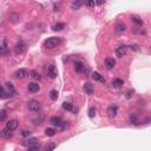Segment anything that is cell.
<instances>
[{
    "mask_svg": "<svg viewBox=\"0 0 151 151\" xmlns=\"http://www.w3.org/2000/svg\"><path fill=\"white\" fill-rule=\"evenodd\" d=\"M50 98H51L52 100L58 99V91H57V90H52L51 92H50Z\"/></svg>",
    "mask_w": 151,
    "mask_h": 151,
    "instance_id": "obj_25",
    "label": "cell"
},
{
    "mask_svg": "<svg viewBox=\"0 0 151 151\" xmlns=\"http://www.w3.org/2000/svg\"><path fill=\"white\" fill-rule=\"evenodd\" d=\"M83 5V1H73V3L71 4V7L73 8V10H79L80 7H82Z\"/></svg>",
    "mask_w": 151,
    "mask_h": 151,
    "instance_id": "obj_24",
    "label": "cell"
},
{
    "mask_svg": "<svg viewBox=\"0 0 151 151\" xmlns=\"http://www.w3.org/2000/svg\"><path fill=\"white\" fill-rule=\"evenodd\" d=\"M131 49H133L135 51H137V50H138V46H137V45H133V46L131 45Z\"/></svg>",
    "mask_w": 151,
    "mask_h": 151,
    "instance_id": "obj_37",
    "label": "cell"
},
{
    "mask_svg": "<svg viewBox=\"0 0 151 151\" xmlns=\"http://www.w3.org/2000/svg\"><path fill=\"white\" fill-rule=\"evenodd\" d=\"M133 93V91H129L128 93H126V98H130L131 97V95H132Z\"/></svg>",
    "mask_w": 151,
    "mask_h": 151,
    "instance_id": "obj_36",
    "label": "cell"
},
{
    "mask_svg": "<svg viewBox=\"0 0 151 151\" xmlns=\"http://www.w3.org/2000/svg\"><path fill=\"white\" fill-rule=\"evenodd\" d=\"M27 151H38V148L37 146H30Z\"/></svg>",
    "mask_w": 151,
    "mask_h": 151,
    "instance_id": "obj_35",
    "label": "cell"
},
{
    "mask_svg": "<svg viewBox=\"0 0 151 151\" xmlns=\"http://www.w3.org/2000/svg\"><path fill=\"white\" fill-rule=\"evenodd\" d=\"M0 135L3 136V137H5V138H11V137H12V132H11L10 130H7V129H5V130L1 131Z\"/></svg>",
    "mask_w": 151,
    "mask_h": 151,
    "instance_id": "obj_21",
    "label": "cell"
},
{
    "mask_svg": "<svg viewBox=\"0 0 151 151\" xmlns=\"http://www.w3.org/2000/svg\"><path fill=\"white\" fill-rule=\"evenodd\" d=\"M105 65H106L108 69H112V67L116 65V60L113 58H106L105 59Z\"/></svg>",
    "mask_w": 151,
    "mask_h": 151,
    "instance_id": "obj_13",
    "label": "cell"
},
{
    "mask_svg": "<svg viewBox=\"0 0 151 151\" xmlns=\"http://www.w3.org/2000/svg\"><path fill=\"white\" fill-rule=\"evenodd\" d=\"M59 44H60V38H58V37H51L47 40H45L44 45L47 49H54V47L58 46Z\"/></svg>",
    "mask_w": 151,
    "mask_h": 151,
    "instance_id": "obj_2",
    "label": "cell"
},
{
    "mask_svg": "<svg viewBox=\"0 0 151 151\" xmlns=\"http://www.w3.org/2000/svg\"><path fill=\"white\" fill-rule=\"evenodd\" d=\"M85 5H87V6H95V5H97V3H96V1H87Z\"/></svg>",
    "mask_w": 151,
    "mask_h": 151,
    "instance_id": "obj_34",
    "label": "cell"
},
{
    "mask_svg": "<svg viewBox=\"0 0 151 151\" xmlns=\"http://www.w3.org/2000/svg\"><path fill=\"white\" fill-rule=\"evenodd\" d=\"M50 122H51L52 125L57 126V128H59V129H62V130H65V129L67 128V123L64 122L60 117H52L51 119H50Z\"/></svg>",
    "mask_w": 151,
    "mask_h": 151,
    "instance_id": "obj_1",
    "label": "cell"
},
{
    "mask_svg": "<svg viewBox=\"0 0 151 151\" xmlns=\"http://www.w3.org/2000/svg\"><path fill=\"white\" fill-rule=\"evenodd\" d=\"M125 25H124V24H122V23H119V24H117V25H116V32H117V33H122V32H124L125 31Z\"/></svg>",
    "mask_w": 151,
    "mask_h": 151,
    "instance_id": "obj_17",
    "label": "cell"
},
{
    "mask_svg": "<svg viewBox=\"0 0 151 151\" xmlns=\"http://www.w3.org/2000/svg\"><path fill=\"white\" fill-rule=\"evenodd\" d=\"M27 76V71L25 69H19L18 71H16L14 73V77L18 78V79H24V78Z\"/></svg>",
    "mask_w": 151,
    "mask_h": 151,
    "instance_id": "obj_9",
    "label": "cell"
},
{
    "mask_svg": "<svg viewBox=\"0 0 151 151\" xmlns=\"http://www.w3.org/2000/svg\"><path fill=\"white\" fill-rule=\"evenodd\" d=\"M54 148H56V144H49L47 145V148H46V151H53L54 150Z\"/></svg>",
    "mask_w": 151,
    "mask_h": 151,
    "instance_id": "obj_30",
    "label": "cell"
},
{
    "mask_svg": "<svg viewBox=\"0 0 151 151\" xmlns=\"http://www.w3.org/2000/svg\"><path fill=\"white\" fill-rule=\"evenodd\" d=\"M6 118H7V113H6V111L1 110L0 111V120L3 122V120H6Z\"/></svg>",
    "mask_w": 151,
    "mask_h": 151,
    "instance_id": "obj_26",
    "label": "cell"
},
{
    "mask_svg": "<svg viewBox=\"0 0 151 151\" xmlns=\"http://www.w3.org/2000/svg\"><path fill=\"white\" fill-rule=\"evenodd\" d=\"M92 78H93L95 80H98V82L105 83V79L102 77V76H100L99 73H98V72H93V73H92Z\"/></svg>",
    "mask_w": 151,
    "mask_h": 151,
    "instance_id": "obj_19",
    "label": "cell"
},
{
    "mask_svg": "<svg viewBox=\"0 0 151 151\" xmlns=\"http://www.w3.org/2000/svg\"><path fill=\"white\" fill-rule=\"evenodd\" d=\"M17 128H18V122L16 119H11L6 123V129L10 131H14Z\"/></svg>",
    "mask_w": 151,
    "mask_h": 151,
    "instance_id": "obj_6",
    "label": "cell"
},
{
    "mask_svg": "<svg viewBox=\"0 0 151 151\" xmlns=\"http://www.w3.org/2000/svg\"><path fill=\"white\" fill-rule=\"evenodd\" d=\"M47 74H49L50 78H56L57 74H58V71H57V67L54 66V65H50L49 69H47Z\"/></svg>",
    "mask_w": 151,
    "mask_h": 151,
    "instance_id": "obj_7",
    "label": "cell"
},
{
    "mask_svg": "<svg viewBox=\"0 0 151 151\" xmlns=\"http://www.w3.org/2000/svg\"><path fill=\"white\" fill-rule=\"evenodd\" d=\"M30 131H27V130H23L21 131V136H23V137H28V136H30Z\"/></svg>",
    "mask_w": 151,
    "mask_h": 151,
    "instance_id": "obj_32",
    "label": "cell"
},
{
    "mask_svg": "<svg viewBox=\"0 0 151 151\" xmlns=\"http://www.w3.org/2000/svg\"><path fill=\"white\" fill-rule=\"evenodd\" d=\"M57 131L54 130L53 128H47L46 130H45V133H46V136H49V137H53L54 135H56Z\"/></svg>",
    "mask_w": 151,
    "mask_h": 151,
    "instance_id": "obj_23",
    "label": "cell"
},
{
    "mask_svg": "<svg viewBox=\"0 0 151 151\" xmlns=\"http://www.w3.org/2000/svg\"><path fill=\"white\" fill-rule=\"evenodd\" d=\"M84 91L87 93V95H92L95 92V87H93L92 84H90V83H86L84 85Z\"/></svg>",
    "mask_w": 151,
    "mask_h": 151,
    "instance_id": "obj_11",
    "label": "cell"
},
{
    "mask_svg": "<svg viewBox=\"0 0 151 151\" xmlns=\"http://www.w3.org/2000/svg\"><path fill=\"white\" fill-rule=\"evenodd\" d=\"M117 112H118V108L116 106V105H111V106H109L108 115H109L110 118H115L116 116H117Z\"/></svg>",
    "mask_w": 151,
    "mask_h": 151,
    "instance_id": "obj_8",
    "label": "cell"
},
{
    "mask_svg": "<svg viewBox=\"0 0 151 151\" xmlns=\"http://www.w3.org/2000/svg\"><path fill=\"white\" fill-rule=\"evenodd\" d=\"M6 53H7V50H6V47L0 46V54H6Z\"/></svg>",
    "mask_w": 151,
    "mask_h": 151,
    "instance_id": "obj_33",
    "label": "cell"
},
{
    "mask_svg": "<svg viewBox=\"0 0 151 151\" xmlns=\"http://www.w3.org/2000/svg\"><path fill=\"white\" fill-rule=\"evenodd\" d=\"M27 89H28V91L30 92H32V93H36V92H38L39 90H40V86H39L37 83H30L28 84V86H27Z\"/></svg>",
    "mask_w": 151,
    "mask_h": 151,
    "instance_id": "obj_10",
    "label": "cell"
},
{
    "mask_svg": "<svg viewBox=\"0 0 151 151\" xmlns=\"http://www.w3.org/2000/svg\"><path fill=\"white\" fill-rule=\"evenodd\" d=\"M126 51H128V47L125 45H120V46H118L116 49V54H117L118 58H122V57H124L126 54Z\"/></svg>",
    "mask_w": 151,
    "mask_h": 151,
    "instance_id": "obj_5",
    "label": "cell"
},
{
    "mask_svg": "<svg viewBox=\"0 0 151 151\" xmlns=\"http://www.w3.org/2000/svg\"><path fill=\"white\" fill-rule=\"evenodd\" d=\"M6 89H7L8 95L10 96H16L17 95L16 90H14V87H13V85L11 84V83H7V84H6Z\"/></svg>",
    "mask_w": 151,
    "mask_h": 151,
    "instance_id": "obj_14",
    "label": "cell"
},
{
    "mask_svg": "<svg viewBox=\"0 0 151 151\" xmlns=\"http://www.w3.org/2000/svg\"><path fill=\"white\" fill-rule=\"evenodd\" d=\"M7 93H5V91L3 90V87H1V85H0V97H3V98H6L7 97Z\"/></svg>",
    "mask_w": 151,
    "mask_h": 151,
    "instance_id": "obj_31",
    "label": "cell"
},
{
    "mask_svg": "<svg viewBox=\"0 0 151 151\" xmlns=\"http://www.w3.org/2000/svg\"><path fill=\"white\" fill-rule=\"evenodd\" d=\"M85 69L84 64L80 62H76L74 63V70H76V72H78V73H80V72H83Z\"/></svg>",
    "mask_w": 151,
    "mask_h": 151,
    "instance_id": "obj_12",
    "label": "cell"
},
{
    "mask_svg": "<svg viewBox=\"0 0 151 151\" xmlns=\"http://www.w3.org/2000/svg\"><path fill=\"white\" fill-rule=\"evenodd\" d=\"M32 78H33V79L34 80H39V79H40V74H39L38 73V72H36V71H33V72H32Z\"/></svg>",
    "mask_w": 151,
    "mask_h": 151,
    "instance_id": "obj_29",
    "label": "cell"
},
{
    "mask_svg": "<svg viewBox=\"0 0 151 151\" xmlns=\"http://www.w3.org/2000/svg\"><path fill=\"white\" fill-rule=\"evenodd\" d=\"M65 28V24L64 23H58L53 26V31H62Z\"/></svg>",
    "mask_w": 151,
    "mask_h": 151,
    "instance_id": "obj_20",
    "label": "cell"
},
{
    "mask_svg": "<svg viewBox=\"0 0 151 151\" xmlns=\"http://www.w3.org/2000/svg\"><path fill=\"white\" fill-rule=\"evenodd\" d=\"M40 108H41V105L38 100H31V102H28V109L31 111H33V112H38L40 110Z\"/></svg>",
    "mask_w": 151,
    "mask_h": 151,
    "instance_id": "obj_3",
    "label": "cell"
},
{
    "mask_svg": "<svg viewBox=\"0 0 151 151\" xmlns=\"http://www.w3.org/2000/svg\"><path fill=\"white\" fill-rule=\"evenodd\" d=\"M95 116H96V109L92 106V108H90V109H89V117L93 118Z\"/></svg>",
    "mask_w": 151,
    "mask_h": 151,
    "instance_id": "obj_27",
    "label": "cell"
},
{
    "mask_svg": "<svg viewBox=\"0 0 151 151\" xmlns=\"http://www.w3.org/2000/svg\"><path fill=\"white\" fill-rule=\"evenodd\" d=\"M38 143V139L37 138H28L27 141H25V145H28V148L30 146H36V144Z\"/></svg>",
    "mask_w": 151,
    "mask_h": 151,
    "instance_id": "obj_15",
    "label": "cell"
},
{
    "mask_svg": "<svg viewBox=\"0 0 151 151\" xmlns=\"http://www.w3.org/2000/svg\"><path fill=\"white\" fill-rule=\"evenodd\" d=\"M129 120H130L131 124H135V125H138L139 124V119L136 115H131L130 117H129Z\"/></svg>",
    "mask_w": 151,
    "mask_h": 151,
    "instance_id": "obj_16",
    "label": "cell"
},
{
    "mask_svg": "<svg viewBox=\"0 0 151 151\" xmlns=\"http://www.w3.org/2000/svg\"><path fill=\"white\" fill-rule=\"evenodd\" d=\"M63 109L66 111H76L73 109V105H72L71 103H64V104H63Z\"/></svg>",
    "mask_w": 151,
    "mask_h": 151,
    "instance_id": "obj_22",
    "label": "cell"
},
{
    "mask_svg": "<svg viewBox=\"0 0 151 151\" xmlns=\"http://www.w3.org/2000/svg\"><path fill=\"white\" fill-rule=\"evenodd\" d=\"M26 44L25 43H23V41H19L18 44L16 45V47H14V52H16L17 54H21V53H24V52L26 51Z\"/></svg>",
    "mask_w": 151,
    "mask_h": 151,
    "instance_id": "obj_4",
    "label": "cell"
},
{
    "mask_svg": "<svg viewBox=\"0 0 151 151\" xmlns=\"http://www.w3.org/2000/svg\"><path fill=\"white\" fill-rule=\"evenodd\" d=\"M131 19H132V21H135L136 24H138V25H142V24H143V20H142L141 18H138V17H131Z\"/></svg>",
    "mask_w": 151,
    "mask_h": 151,
    "instance_id": "obj_28",
    "label": "cell"
},
{
    "mask_svg": "<svg viewBox=\"0 0 151 151\" xmlns=\"http://www.w3.org/2000/svg\"><path fill=\"white\" fill-rule=\"evenodd\" d=\"M123 85H124V82L122 79H119V78L112 80V86L115 87H120V86H123Z\"/></svg>",
    "mask_w": 151,
    "mask_h": 151,
    "instance_id": "obj_18",
    "label": "cell"
}]
</instances>
